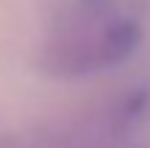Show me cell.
Returning a JSON list of instances; mask_svg holds the SVG:
<instances>
[{"label":"cell","mask_w":150,"mask_h":148,"mask_svg":"<svg viewBox=\"0 0 150 148\" xmlns=\"http://www.w3.org/2000/svg\"><path fill=\"white\" fill-rule=\"evenodd\" d=\"M147 0H61L45 42L53 73L81 76L134 53L145 31Z\"/></svg>","instance_id":"obj_1"}]
</instances>
